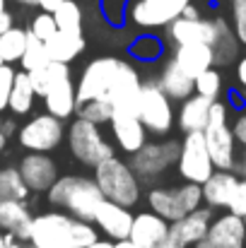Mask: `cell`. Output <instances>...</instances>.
<instances>
[{"label":"cell","instance_id":"cell-1","mask_svg":"<svg viewBox=\"0 0 246 248\" xmlns=\"http://www.w3.org/2000/svg\"><path fill=\"white\" fill-rule=\"evenodd\" d=\"M140 73L133 63L114 56L94 58L84 65L75 94L78 104L99 99L114 106V111H131L138 113V94H140Z\"/></svg>","mask_w":246,"mask_h":248},{"label":"cell","instance_id":"cell-2","mask_svg":"<svg viewBox=\"0 0 246 248\" xmlns=\"http://www.w3.org/2000/svg\"><path fill=\"white\" fill-rule=\"evenodd\" d=\"M46 198L53 207H61L73 219H87V222H92L97 207L104 200L94 178L87 176H58L53 186L46 190Z\"/></svg>","mask_w":246,"mask_h":248},{"label":"cell","instance_id":"cell-3","mask_svg":"<svg viewBox=\"0 0 246 248\" xmlns=\"http://www.w3.org/2000/svg\"><path fill=\"white\" fill-rule=\"evenodd\" d=\"M94 183L101 190L104 200H111L116 205L135 207L140 200V178L133 173L128 162L116 155L94 166Z\"/></svg>","mask_w":246,"mask_h":248},{"label":"cell","instance_id":"cell-4","mask_svg":"<svg viewBox=\"0 0 246 248\" xmlns=\"http://www.w3.org/2000/svg\"><path fill=\"white\" fill-rule=\"evenodd\" d=\"M148 207L160 215L166 222H176L183 215L203 207V193L198 183H188L183 181L181 186L174 188H150L148 193Z\"/></svg>","mask_w":246,"mask_h":248},{"label":"cell","instance_id":"cell-5","mask_svg":"<svg viewBox=\"0 0 246 248\" xmlns=\"http://www.w3.org/2000/svg\"><path fill=\"white\" fill-rule=\"evenodd\" d=\"M138 118L145 125V130L152 133V135H166V133H171V128L176 123L174 101L160 89L157 80H148V82L140 84Z\"/></svg>","mask_w":246,"mask_h":248},{"label":"cell","instance_id":"cell-6","mask_svg":"<svg viewBox=\"0 0 246 248\" xmlns=\"http://www.w3.org/2000/svg\"><path fill=\"white\" fill-rule=\"evenodd\" d=\"M68 138V150L70 155L84 166H94L109 157H114V145L104 138L101 125H94L89 121L75 118L73 125L66 130Z\"/></svg>","mask_w":246,"mask_h":248},{"label":"cell","instance_id":"cell-7","mask_svg":"<svg viewBox=\"0 0 246 248\" xmlns=\"http://www.w3.org/2000/svg\"><path fill=\"white\" fill-rule=\"evenodd\" d=\"M66 138V128L63 121L51 116V113H39L32 116L17 133V140L24 150L29 152H53L58 150V145Z\"/></svg>","mask_w":246,"mask_h":248},{"label":"cell","instance_id":"cell-8","mask_svg":"<svg viewBox=\"0 0 246 248\" xmlns=\"http://www.w3.org/2000/svg\"><path fill=\"white\" fill-rule=\"evenodd\" d=\"M176 157H179L176 140H157V142H145L138 152H133L128 164L140 181H155L169 166L176 164Z\"/></svg>","mask_w":246,"mask_h":248},{"label":"cell","instance_id":"cell-9","mask_svg":"<svg viewBox=\"0 0 246 248\" xmlns=\"http://www.w3.org/2000/svg\"><path fill=\"white\" fill-rule=\"evenodd\" d=\"M179 176L188 183H203L213 171V159L205 147L203 133H183V140L179 142V157H176Z\"/></svg>","mask_w":246,"mask_h":248},{"label":"cell","instance_id":"cell-10","mask_svg":"<svg viewBox=\"0 0 246 248\" xmlns=\"http://www.w3.org/2000/svg\"><path fill=\"white\" fill-rule=\"evenodd\" d=\"M70 222L73 217L63 210H51L32 217L27 244L34 248H73L70 246Z\"/></svg>","mask_w":246,"mask_h":248},{"label":"cell","instance_id":"cell-11","mask_svg":"<svg viewBox=\"0 0 246 248\" xmlns=\"http://www.w3.org/2000/svg\"><path fill=\"white\" fill-rule=\"evenodd\" d=\"M191 0H135L128 5V19L140 29H162L176 17Z\"/></svg>","mask_w":246,"mask_h":248},{"label":"cell","instance_id":"cell-12","mask_svg":"<svg viewBox=\"0 0 246 248\" xmlns=\"http://www.w3.org/2000/svg\"><path fill=\"white\" fill-rule=\"evenodd\" d=\"M213 222L210 207H198L188 215H183L176 222H169V239L166 248H191L200 239L208 236V227Z\"/></svg>","mask_w":246,"mask_h":248},{"label":"cell","instance_id":"cell-13","mask_svg":"<svg viewBox=\"0 0 246 248\" xmlns=\"http://www.w3.org/2000/svg\"><path fill=\"white\" fill-rule=\"evenodd\" d=\"M203 138H205V147H208V155L213 159V166L222 169V171H234V164H237V140L232 135L230 123L210 121L205 125V130H203Z\"/></svg>","mask_w":246,"mask_h":248},{"label":"cell","instance_id":"cell-14","mask_svg":"<svg viewBox=\"0 0 246 248\" xmlns=\"http://www.w3.org/2000/svg\"><path fill=\"white\" fill-rule=\"evenodd\" d=\"M169 222L155 215L152 210L133 215V224L128 232V241L135 248H166Z\"/></svg>","mask_w":246,"mask_h":248},{"label":"cell","instance_id":"cell-15","mask_svg":"<svg viewBox=\"0 0 246 248\" xmlns=\"http://www.w3.org/2000/svg\"><path fill=\"white\" fill-rule=\"evenodd\" d=\"M29 193H46L58 178V166L46 152H29L17 166Z\"/></svg>","mask_w":246,"mask_h":248},{"label":"cell","instance_id":"cell-16","mask_svg":"<svg viewBox=\"0 0 246 248\" xmlns=\"http://www.w3.org/2000/svg\"><path fill=\"white\" fill-rule=\"evenodd\" d=\"M109 125H111V135H114L118 150H123L126 155L138 152V150L148 142V130H145V125L140 123L138 113L114 111Z\"/></svg>","mask_w":246,"mask_h":248},{"label":"cell","instance_id":"cell-17","mask_svg":"<svg viewBox=\"0 0 246 248\" xmlns=\"http://www.w3.org/2000/svg\"><path fill=\"white\" fill-rule=\"evenodd\" d=\"M92 222L109 241H121V239H128V232L133 224V212H131V207L116 205L111 200H101Z\"/></svg>","mask_w":246,"mask_h":248},{"label":"cell","instance_id":"cell-18","mask_svg":"<svg viewBox=\"0 0 246 248\" xmlns=\"http://www.w3.org/2000/svg\"><path fill=\"white\" fill-rule=\"evenodd\" d=\"M208 241L215 248H244L246 246V222L244 217L232 215L230 210L213 217L208 227Z\"/></svg>","mask_w":246,"mask_h":248},{"label":"cell","instance_id":"cell-19","mask_svg":"<svg viewBox=\"0 0 246 248\" xmlns=\"http://www.w3.org/2000/svg\"><path fill=\"white\" fill-rule=\"evenodd\" d=\"M164 29H166V39L174 46H181V44H208L210 46L215 36V22L208 17H198V19L176 17Z\"/></svg>","mask_w":246,"mask_h":248},{"label":"cell","instance_id":"cell-20","mask_svg":"<svg viewBox=\"0 0 246 248\" xmlns=\"http://www.w3.org/2000/svg\"><path fill=\"white\" fill-rule=\"evenodd\" d=\"M239 183V176L234 171H222L215 169L203 183H200V193H203V205L210 210H227L234 188Z\"/></svg>","mask_w":246,"mask_h":248},{"label":"cell","instance_id":"cell-21","mask_svg":"<svg viewBox=\"0 0 246 248\" xmlns=\"http://www.w3.org/2000/svg\"><path fill=\"white\" fill-rule=\"evenodd\" d=\"M32 212L27 207V200H2L0 202V232L15 236L17 241L27 244L29 227H32Z\"/></svg>","mask_w":246,"mask_h":248},{"label":"cell","instance_id":"cell-22","mask_svg":"<svg viewBox=\"0 0 246 248\" xmlns=\"http://www.w3.org/2000/svg\"><path fill=\"white\" fill-rule=\"evenodd\" d=\"M171 61H174L188 78H198V75L205 73L208 68H215L213 48H210L208 44H181V46H174Z\"/></svg>","mask_w":246,"mask_h":248},{"label":"cell","instance_id":"cell-23","mask_svg":"<svg viewBox=\"0 0 246 248\" xmlns=\"http://www.w3.org/2000/svg\"><path fill=\"white\" fill-rule=\"evenodd\" d=\"M210 99L200 94H191L188 99L181 101L176 111V125L181 133H203L210 118Z\"/></svg>","mask_w":246,"mask_h":248},{"label":"cell","instance_id":"cell-24","mask_svg":"<svg viewBox=\"0 0 246 248\" xmlns=\"http://www.w3.org/2000/svg\"><path fill=\"white\" fill-rule=\"evenodd\" d=\"M41 99H44L46 113H51V116H56V118H61V121L70 118V116L75 113V108H78V94H75L73 78H66V80H61V82L51 84Z\"/></svg>","mask_w":246,"mask_h":248},{"label":"cell","instance_id":"cell-25","mask_svg":"<svg viewBox=\"0 0 246 248\" xmlns=\"http://www.w3.org/2000/svg\"><path fill=\"white\" fill-rule=\"evenodd\" d=\"M215 22V36H213V61H215V68H222V65H230L237 61L239 56V41L230 27V22L225 17H213Z\"/></svg>","mask_w":246,"mask_h":248},{"label":"cell","instance_id":"cell-26","mask_svg":"<svg viewBox=\"0 0 246 248\" xmlns=\"http://www.w3.org/2000/svg\"><path fill=\"white\" fill-rule=\"evenodd\" d=\"M157 84L171 101H183V99H188L193 94V78H188L171 58L164 61Z\"/></svg>","mask_w":246,"mask_h":248},{"label":"cell","instance_id":"cell-27","mask_svg":"<svg viewBox=\"0 0 246 248\" xmlns=\"http://www.w3.org/2000/svg\"><path fill=\"white\" fill-rule=\"evenodd\" d=\"M46 44V53L56 63H70L84 51V36L82 34H70V31H56Z\"/></svg>","mask_w":246,"mask_h":248},{"label":"cell","instance_id":"cell-28","mask_svg":"<svg viewBox=\"0 0 246 248\" xmlns=\"http://www.w3.org/2000/svg\"><path fill=\"white\" fill-rule=\"evenodd\" d=\"M34 89H32V82L27 78V73H15V80H12V89H10V99H7V111L12 116H27L34 106Z\"/></svg>","mask_w":246,"mask_h":248},{"label":"cell","instance_id":"cell-29","mask_svg":"<svg viewBox=\"0 0 246 248\" xmlns=\"http://www.w3.org/2000/svg\"><path fill=\"white\" fill-rule=\"evenodd\" d=\"M27 78H29V82H32L34 94H36V96H44V94H46V89H49L51 84L61 82V80H66V78H73V75H70L68 63L49 61L44 68H36V70L27 73Z\"/></svg>","mask_w":246,"mask_h":248},{"label":"cell","instance_id":"cell-30","mask_svg":"<svg viewBox=\"0 0 246 248\" xmlns=\"http://www.w3.org/2000/svg\"><path fill=\"white\" fill-rule=\"evenodd\" d=\"M27 36H29V31L22 27H15V24L0 34V58L5 65L19 63L24 46H27Z\"/></svg>","mask_w":246,"mask_h":248},{"label":"cell","instance_id":"cell-31","mask_svg":"<svg viewBox=\"0 0 246 248\" xmlns=\"http://www.w3.org/2000/svg\"><path fill=\"white\" fill-rule=\"evenodd\" d=\"M29 188L22 181L17 166H2L0 169V202L2 200H27Z\"/></svg>","mask_w":246,"mask_h":248},{"label":"cell","instance_id":"cell-32","mask_svg":"<svg viewBox=\"0 0 246 248\" xmlns=\"http://www.w3.org/2000/svg\"><path fill=\"white\" fill-rule=\"evenodd\" d=\"M53 19H56V29H58V31L82 34V7L75 0H63V2L56 7Z\"/></svg>","mask_w":246,"mask_h":248},{"label":"cell","instance_id":"cell-33","mask_svg":"<svg viewBox=\"0 0 246 248\" xmlns=\"http://www.w3.org/2000/svg\"><path fill=\"white\" fill-rule=\"evenodd\" d=\"M27 31H29V29H27ZM49 61H51V58H49V53H46V44H44L41 39H36L34 34H29V36H27L24 53H22V58H19L22 70H24V73H32V70H36V68H44Z\"/></svg>","mask_w":246,"mask_h":248},{"label":"cell","instance_id":"cell-34","mask_svg":"<svg viewBox=\"0 0 246 248\" xmlns=\"http://www.w3.org/2000/svg\"><path fill=\"white\" fill-rule=\"evenodd\" d=\"M222 89H225V82H222V75H220L217 68H208L205 73L193 78V94H200V96H205L210 101L220 99Z\"/></svg>","mask_w":246,"mask_h":248},{"label":"cell","instance_id":"cell-35","mask_svg":"<svg viewBox=\"0 0 246 248\" xmlns=\"http://www.w3.org/2000/svg\"><path fill=\"white\" fill-rule=\"evenodd\" d=\"M128 53H131L135 61H140V63H152V61H157L164 53V44L157 36H152V34H143V36H138V39L131 44Z\"/></svg>","mask_w":246,"mask_h":248},{"label":"cell","instance_id":"cell-36","mask_svg":"<svg viewBox=\"0 0 246 248\" xmlns=\"http://www.w3.org/2000/svg\"><path fill=\"white\" fill-rule=\"evenodd\" d=\"M78 118L82 121H89L94 125H104L111 121V113H114V106L106 104V101H99V99H89V101H80L78 108H75Z\"/></svg>","mask_w":246,"mask_h":248},{"label":"cell","instance_id":"cell-37","mask_svg":"<svg viewBox=\"0 0 246 248\" xmlns=\"http://www.w3.org/2000/svg\"><path fill=\"white\" fill-rule=\"evenodd\" d=\"M97 239H99V229L94 227V222H87V219L70 222V246L73 248H84L94 244Z\"/></svg>","mask_w":246,"mask_h":248},{"label":"cell","instance_id":"cell-38","mask_svg":"<svg viewBox=\"0 0 246 248\" xmlns=\"http://www.w3.org/2000/svg\"><path fill=\"white\" fill-rule=\"evenodd\" d=\"M128 5L131 0H101V15L109 24L121 27L128 19Z\"/></svg>","mask_w":246,"mask_h":248},{"label":"cell","instance_id":"cell-39","mask_svg":"<svg viewBox=\"0 0 246 248\" xmlns=\"http://www.w3.org/2000/svg\"><path fill=\"white\" fill-rule=\"evenodd\" d=\"M56 31H58V29H56V19H53V15H51V12H39V15L32 19L29 34H34L36 39L49 41Z\"/></svg>","mask_w":246,"mask_h":248},{"label":"cell","instance_id":"cell-40","mask_svg":"<svg viewBox=\"0 0 246 248\" xmlns=\"http://www.w3.org/2000/svg\"><path fill=\"white\" fill-rule=\"evenodd\" d=\"M230 27L239 46H246V0H232V24Z\"/></svg>","mask_w":246,"mask_h":248},{"label":"cell","instance_id":"cell-41","mask_svg":"<svg viewBox=\"0 0 246 248\" xmlns=\"http://www.w3.org/2000/svg\"><path fill=\"white\" fill-rule=\"evenodd\" d=\"M15 68L12 65H0V113L7 111V99H10V89H12V80H15Z\"/></svg>","mask_w":246,"mask_h":248},{"label":"cell","instance_id":"cell-42","mask_svg":"<svg viewBox=\"0 0 246 248\" xmlns=\"http://www.w3.org/2000/svg\"><path fill=\"white\" fill-rule=\"evenodd\" d=\"M227 210H230L232 215L246 217V178H239V183H237V188H234V195H232Z\"/></svg>","mask_w":246,"mask_h":248},{"label":"cell","instance_id":"cell-43","mask_svg":"<svg viewBox=\"0 0 246 248\" xmlns=\"http://www.w3.org/2000/svg\"><path fill=\"white\" fill-rule=\"evenodd\" d=\"M230 128H232V135H234L237 145L246 147V113H239V116L234 118V123H232Z\"/></svg>","mask_w":246,"mask_h":248},{"label":"cell","instance_id":"cell-44","mask_svg":"<svg viewBox=\"0 0 246 248\" xmlns=\"http://www.w3.org/2000/svg\"><path fill=\"white\" fill-rule=\"evenodd\" d=\"M61 2H63V0H36L34 5H39V7H41V12H51V15H53V12H56V7H58Z\"/></svg>","mask_w":246,"mask_h":248},{"label":"cell","instance_id":"cell-45","mask_svg":"<svg viewBox=\"0 0 246 248\" xmlns=\"http://www.w3.org/2000/svg\"><path fill=\"white\" fill-rule=\"evenodd\" d=\"M237 82L246 89V56L239 58V63H237Z\"/></svg>","mask_w":246,"mask_h":248},{"label":"cell","instance_id":"cell-46","mask_svg":"<svg viewBox=\"0 0 246 248\" xmlns=\"http://www.w3.org/2000/svg\"><path fill=\"white\" fill-rule=\"evenodd\" d=\"M181 17H186V19H198V17H200V10H198V7H196L193 2H188V5L183 7Z\"/></svg>","mask_w":246,"mask_h":248},{"label":"cell","instance_id":"cell-47","mask_svg":"<svg viewBox=\"0 0 246 248\" xmlns=\"http://www.w3.org/2000/svg\"><path fill=\"white\" fill-rule=\"evenodd\" d=\"M234 173H242L246 178V147L242 150V157H237V164H234Z\"/></svg>","mask_w":246,"mask_h":248},{"label":"cell","instance_id":"cell-48","mask_svg":"<svg viewBox=\"0 0 246 248\" xmlns=\"http://www.w3.org/2000/svg\"><path fill=\"white\" fill-rule=\"evenodd\" d=\"M12 27V15L7 12V10H2L0 12V34L5 31V29H10Z\"/></svg>","mask_w":246,"mask_h":248},{"label":"cell","instance_id":"cell-49","mask_svg":"<svg viewBox=\"0 0 246 248\" xmlns=\"http://www.w3.org/2000/svg\"><path fill=\"white\" fill-rule=\"evenodd\" d=\"M0 128H2V133H5L7 138L15 133V123H12L10 118H0Z\"/></svg>","mask_w":246,"mask_h":248},{"label":"cell","instance_id":"cell-50","mask_svg":"<svg viewBox=\"0 0 246 248\" xmlns=\"http://www.w3.org/2000/svg\"><path fill=\"white\" fill-rule=\"evenodd\" d=\"M84 248H114V241H109V239H97L94 244H89V246Z\"/></svg>","mask_w":246,"mask_h":248},{"label":"cell","instance_id":"cell-51","mask_svg":"<svg viewBox=\"0 0 246 248\" xmlns=\"http://www.w3.org/2000/svg\"><path fill=\"white\" fill-rule=\"evenodd\" d=\"M114 248H135L128 239H121V241H114Z\"/></svg>","mask_w":246,"mask_h":248},{"label":"cell","instance_id":"cell-52","mask_svg":"<svg viewBox=\"0 0 246 248\" xmlns=\"http://www.w3.org/2000/svg\"><path fill=\"white\" fill-rule=\"evenodd\" d=\"M191 248H215V246H213V244L208 241V236H205V239H200L198 244H193V246H191Z\"/></svg>","mask_w":246,"mask_h":248},{"label":"cell","instance_id":"cell-53","mask_svg":"<svg viewBox=\"0 0 246 248\" xmlns=\"http://www.w3.org/2000/svg\"><path fill=\"white\" fill-rule=\"evenodd\" d=\"M2 248H24V244L22 241H10V244H5Z\"/></svg>","mask_w":246,"mask_h":248},{"label":"cell","instance_id":"cell-54","mask_svg":"<svg viewBox=\"0 0 246 248\" xmlns=\"http://www.w3.org/2000/svg\"><path fill=\"white\" fill-rule=\"evenodd\" d=\"M5 142H7V135L2 133V128H0V152L5 150Z\"/></svg>","mask_w":246,"mask_h":248},{"label":"cell","instance_id":"cell-55","mask_svg":"<svg viewBox=\"0 0 246 248\" xmlns=\"http://www.w3.org/2000/svg\"><path fill=\"white\" fill-rule=\"evenodd\" d=\"M15 2H19V5H34L36 0H15Z\"/></svg>","mask_w":246,"mask_h":248},{"label":"cell","instance_id":"cell-56","mask_svg":"<svg viewBox=\"0 0 246 248\" xmlns=\"http://www.w3.org/2000/svg\"><path fill=\"white\" fill-rule=\"evenodd\" d=\"M5 246V232H0V248Z\"/></svg>","mask_w":246,"mask_h":248},{"label":"cell","instance_id":"cell-57","mask_svg":"<svg viewBox=\"0 0 246 248\" xmlns=\"http://www.w3.org/2000/svg\"><path fill=\"white\" fill-rule=\"evenodd\" d=\"M5 5H7V0H0V10H7Z\"/></svg>","mask_w":246,"mask_h":248},{"label":"cell","instance_id":"cell-58","mask_svg":"<svg viewBox=\"0 0 246 248\" xmlns=\"http://www.w3.org/2000/svg\"><path fill=\"white\" fill-rule=\"evenodd\" d=\"M24 248H34V246H32V244H24Z\"/></svg>","mask_w":246,"mask_h":248},{"label":"cell","instance_id":"cell-59","mask_svg":"<svg viewBox=\"0 0 246 248\" xmlns=\"http://www.w3.org/2000/svg\"><path fill=\"white\" fill-rule=\"evenodd\" d=\"M0 65H2V58H0Z\"/></svg>","mask_w":246,"mask_h":248},{"label":"cell","instance_id":"cell-60","mask_svg":"<svg viewBox=\"0 0 246 248\" xmlns=\"http://www.w3.org/2000/svg\"><path fill=\"white\" fill-rule=\"evenodd\" d=\"M244 222H246V217H244Z\"/></svg>","mask_w":246,"mask_h":248},{"label":"cell","instance_id":"cell-61","mask_svg":"<svg viewBox=\"0 0 246 248\" xmlns=\"http://www.w3.org/2000/svg\"><path fill=\"white\" fill-rule=\"evenodd\" d=\"M0 12H2V10H0Z\"/></svg>","mask_w":246,"mask_h":248},{"label":"cell","instance_id":"cell-62","mask_svg":"<svg viewBox=\"0 0 246 248\" xmlns=\"http://www.w3.org/2000/svg\"><path fill=\"white\" fill-rule=\"evenodd\" d=\"M244 248H246V246H244Z\"/></svg>","mask_w":246,"mask_h":248}]
</instances>
